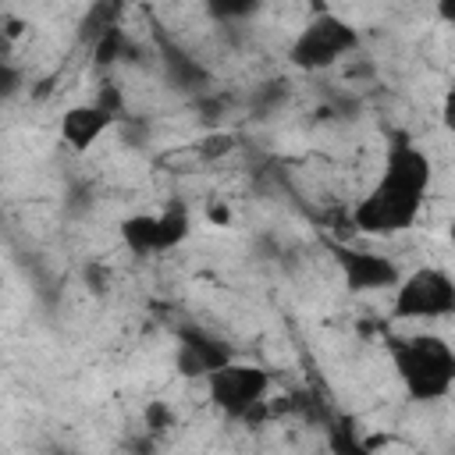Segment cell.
I'll return each mask as SVG.
<instances>
[{
    "mask_svg": "<svg viewBox=\"0 0 455 455\" xmlns=\"http://www.w3.org/2000/svg\"><path fill=\"white\" fill-rule=\"evenodd\" d=\"M124 53H128V39H124V28H121V25L107 28L100 39H92V64H96V68H110V64H117Z\"/></svg>",
    "mask_w": 455,
    "mask_h": 455,
    "instance_id": "obj_12",
    "label": "cell"
},
{
    "mask_svg": "<svg viewBox=\"0 0 455 455\" xmlns=\"http://www.w3.org/2000/svg\"><path fill=\"white\" fill-rule=\"evenodd\" d=\"M114 121L117 114H110L103 103H71L57 121V135L71 153H85L114 128Z\"/></svg>",
    "mask_w": 455,
    "mask_h": 455,
    "instance_id": "obj_8",
    "label": "cell"
},
{
    "mask_svg": "<svg viewBox=\"0 0 455 455\" xmlns=\"http://www.w3.org/2000/svg\"><path fill=\"white\" fill-rule=\"evenodd\" d=\"M121 4H132V0H121Z\"/></svg>",
    "mask_w": 455,
    "mask_h": 455,
    "instance_id": "obj_19",
    "label": "cell"
},
{
    "mask_svg": "<svg viewBox=\"0 0 455 455\" xmlns=\"http://www.w3.org/2000/svg\"><path fill=\"white\" fill-rule=\"evenodd\" d=\"M355 50L359 28L334 11H316L288 43V64L299 71H327Z\"/></svg>",
    "mask_w": 455,
    "mask_h": 455,
    "instance_id": "obj_3",
    "label": "cell"
},
{
    "mask_svg": "<svg viewBox=\"0 0 455 455\" xmlns=\"http://www.w3.org/2000/svg\"><path fill=\"white\" fill-rule=\"evenodd\" d=\"M451 245H455V224H451Z\"/></svg>",
    "mask_w": 455,
    "mask_h": 455,
    "instance_id": "obj_18",
    "label": "cell"
},
{
    "mask_svg": "<svg viewBox=\"0 0 455 455\" xmlns=\"http://www.w3.org/2000/svg\"><path fill=\"white\" fill-rule=\"evenodd\" d=\"M434 167L430 156L412 142H391L384 167L370 192L352 206V228L370 238H391L409 231L419 220L427 188H430Z\"/></svg>",
    "mask_w": 455,
    "mask_h": 455,
    "instance_id": "obj_1",
    "label": "cell"
},
{
    "mask_svg": "<svg viewBox=\"0 0 455 455\" xmlns=\"http://www.w3.org/2000/svg\"><path fill=\"white\" fill-rule=\"evenodd\" d=\"M228 149H231V135H210V139L199 146L203 156H217V153H228Z\"/></svg>",
    "mask_w": 455,
    "mask_h": 455,
    "instance_id": "obj_15",
    "label": "cell"
},
{
    "mask_svg": "<svg viewBox=\"0 0 455 455\" xmlns=\"http://www.w3.org/2000/svg\"><path fill=\"white\" fill-rule=\"evenodd\" d=\"M164 68H167V78L178 85V89H199L206 82V71L178 46H167V57H164Z\"/></svg>",
    "mask_w": 455,
    "mask_h": 455,
    "instance_id": "obj_11",
    "label": "cell"
},
{
    "mask_svg": "<svg viewBox=\"0 0 455 455\" xmlns=\"http://www.w3.org/2000/svg\"><path fill=\"white\" fill-rule=\"evenodd\" d=\"M231 359H235V352H231V345H228L220 334H213V331H206V327H199V323L178 327L174 370H178L181 377H188V380H206L217 366L231 363Z\"/></svg>",
    "mask_w": 455,
    "mask_h": 455,
    "instance_id": "obj_7",
    "label": "cell"
},
{
    "mask_svg": "<svg viewBox=\"0 0 455 455\" xmlns=\"http://www.w3.org/2000/svg\"><path fill=\"white\" fill-rule=\"evenodd\" d=\"M331 252H334V267L352 295L387 291V288H398V281H402L398 263L384 252L359 249V245H334Z\"/></svg>",
    "mask_w": 455,
    "mask_h": 455,
    "instance_id": "obj_6",
    "label": "cell"
},
{
    "mask_svg": "<svg viewBox=\"0 0 455 455\" xmlns=\"http://www.w3.org/2000/svg\"><path fill=\"white\" fill-rule=\"evenodd\" d=\"M395 373L412 402H441L455 387V348L430 331L398 338L391 345Z\"/></svg>",
    "mask_w": 455,
    "mask_h": 455,
    "instance_id": "obj_2",
    "label": "cell"
},
{
    "mask_svg": "<svg viewBox=\"0 0 455 455\" xmlns=\"http://www.w3.org/2000/svg\"><path fill=\"white\" fill-rule=\"evenodd\" d=\"M441 128L455 139V85H448L441 96Z\"/></svg>",
    "mask_w": 455,
    "mask_h": 455,
    "instance_id": "obj_14",
    "label": "cell"
},
{
    "mask_svg": "<svg viewBox=\"0 0 455 455\" xmlns=\"http://www.w3.org/2000/svg\"><path fill=\"white\" fill-rule=\"evenodd\" d=\"M203 4L217 21H245L259 11L263 0H203Z\"/></svg>",
    "mask_w": 455,
    "mask_h": 455,
    "instance_id": "obj_13",
    "label": "cell"
},
{
    "mask_svg": "<svg viewBox=\"0 0 455 455\" xmlns=\"http://www.w3.org/2000/svg\"><path fill=\"white\" fill-rule=\"evenodd\" d=\"M267 391H270V370L256 366V363H224L217 366L210 377H206V395H210V405L228 416V419H245L252 423L267 402Z\"/></svg>",
    "mask_w": 455,
    "mask_h": 455,
    "instance_id": "obj_4",
    "label": "cell"
},
{
    "mask_svg": "<svg viewBox=\"0 0 455 455\" xmlns=\"http://www.w3.org/2000/svg\"><path fill=\"white\" fill-rule=\"evenodd\" d=\"M121 242L132 256H156V213H128L121 220Z\"/></svg>",
    "mask_w": 455,
    "mask_h": 455,
    "instance_id": "obj_10",
    "label": "cell"
},
{
    "mask_svg": "<svg viewBox=\"0 0 455 455\" xmlns=\"http://www.w3.org/2000/svg\"><path fill=\"white\" fill-rule=\"evenodd\" d=\"M0 75H4V92H7V96H14V89H18V85H14V68H11V64H4V71H0Z\"/></svg>",
    "mask_w": 455,
    "mask_h": 455,
    "instance_id": "obj_17",
    "label": "cell"
},
{
    "mask_svg": "<svg viewBox=\"0 0 455 455\" xmlns=\"http://www.w3.org/2000/svg\"><path fill=\"white\" fill-rule=\"evenodd\" d=\"M434 14L444 25H455V0H434Z\"/></svg>",
    "mask_w": 455,
    "mask_h": 455,
    "instance_id": "obj_16",
    "label": "cell"
},
{
    "mask_svg": "<svg viewBox=\"0 0 455 455\" xmlns=\"http://www.w3.org/2000/svg\"><path fill=\"white\" fill-rule=\"evenodd\" d=\"M391 316L419 323L455 316V274H448L444 267H416L412 274H402Z\"/></svg>",
    "mask_w": 455,
    "mask_h": 455,
    "instance_id": "obj_5",
    "label": "cell"
},
{
    "mask_svg": "<svg viewBox=\"0 0 455 455\" xmlns=\"http://www.w3.org/2000/svg\"><path fill=\"white\" fill-rule=\"evenodd\" d=\"M192 235V213L181 199H171L160 213H156V249L160 252H171L178 249L185 238Z\"/></svg>",
    "mask_w": 455,
    "mask_h": 455,
    "instance_id": "obj_9",
    "label": "cell"
}]
</instances>
